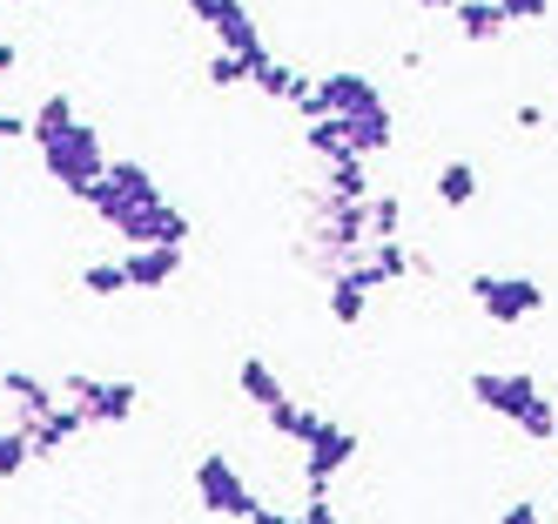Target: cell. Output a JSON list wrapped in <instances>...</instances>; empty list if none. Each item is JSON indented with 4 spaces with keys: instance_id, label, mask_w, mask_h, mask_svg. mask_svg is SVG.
Returning a JSON list of instances; mask_svg holds the SVG:
<instances>
[{
    "instance_id": "cell-37",
    "label": "cell",
    "mask_w": 558,
    "mask_h": 524,
    "mask_svg": "<svg viewBox=\"0 0 558 524\" xmlns=\"http://www.w3.org/2000/svg\"><path fill=\"white\" fill-rule=\"evenodd\" d=\"M551 129H558V114H551Z\"/></svg>"
},
{
    "instance_id": "cell-4",
    "label": "cell",
    "mask_w": 558,
    "mask_h": 524,
    "mask_svg": "<svg viewBox=\"0 0 558 524\" xmlns=\"http://www.w3.org/2000/svg\"><path fill=\"white\" fill-rule=\"evenodd\" d=\"M195 498H203L209 517H235V524H250V511L263 504L250 484H243V471H235L222 451H209L203 464H195Z\"/></svg>"
},
{
    "instance_id": "cell-6",
    "label": "cell",
    "mask_w": 558,
    "mask_h": 524,
    "mask_svg": "<svg viewBox=\"0 0 558 524\" xmlns=\"http://www.w3.org/2000/svg\"><path fill=\"white\" fill-rule=\"evenodd\" d=\"M471 397H477V411L518 424V417L532 411V397H538V377H525V370H477L471 377Z\"/></svg>"
},
{
    "instance_id": "cell-36",
    "label": "cell",
    "mask_w": 558,
    "mask_h": 524,
    "mask_svg": "<svg viewBox=\"0 0 558 524\" xmlns=\"http://www.w3.org/2000/svg\"><path fill=\"white\" fill-rule=\"evenodd\" d=\"M417 8H424V14H451V8H458V0H417Z\"/></svg>"
},
{
    "instance_id": "cell-13",
    "label": "cell",
    "mask_w": 558,
    "mask_h": 524,
    "mask_svg": "<svg viewBox=\"0 0 558 524\" xmlns=\"http://www.w3.org/2000/svg\"><path fill=\"white\" fill-rule=\"evenodd\" d=\"M0 397L14 403V424H27V430L61 403V390H48L41 377H27V370H8V377H0Z\"/></svg>"
},
{
    "instance_id": "cell-29",
    "label": "cell",
    "mask_w": 558,
    "mask_h": 524,
    "mask_svg": "<svg viewBox=\"0 0 558 524\" xmlns=\"http://www.w3.org/2000/svg\"><path fill=\"white\" fill-rule=\"evenodd\" d=\"M397 229H404V202H397V195H371V242L397 235Z\"/></svg>"
},
{
    "instance_id": "cell-20",
    "label": "cell",
    "mask_w": 558,
    "mask_h": 524,
    "mask_svg": "<svg viewBox=\"0 0 558 524\" xmlns=\"http://www.w3.org/2000/svg\"><path fill=\"white\" fill-rule=\"evenodd\" d=\"M430 188H437V202H445V209H471V202H477V169H471V161H445Z\"/></svg>"
},
{
    "instance_id": "cell-12",
    "label": "cell",
    "mask_w": 558,
    "mask_h": 524,
    "mask_svg": "<svg viewBox=\"0 0 558 524\" xmlns=\"http://www.w3.org/2000/svg\"><path fill=\"white\" fill-rule=\"evenodd\" d=\"M209 34L222 40L229 54H243V61H250V74H256V61L269 54V48H263V27H256V14L243 8V0H229V8H222V21H216Z\"/></svg>"
},
{
    "instance_id": "cell-2",
    "label": "cell",
    "mask_w": 558,
    "mask_h": 524,
    "mask_svg": "<svg viewBox=\"0 0 558 524\" xmlns=\"http://www.w3.org/2000/svg\"><path fill=\"white\" fill-rule=\"evenodd\" d=\"M471 303L485 322H498V330H518V322H532L545 309V282L538 276H498V269H477L471 276Z\"/></svg>"
},
{
    "instance_id": "cell-11",
    "label": "cell",
    "mask_w": 558,
    "mask_h": 524,
    "mask_svg": "<svg viewBox=\"0 0 558 524\" xmlns=\"http://www.w3.org/2000/svg\"><path fill=\"white\" fill-rule=\"evenodd\" d=\"M316 95H324V114H356V108L384 101V95H377V81H371L364 68H330L324 81H316Z\"/></svg>"
},
{
    "instance_id": "cell-34",
    "label": "cell",
    "mask_w": 558,
    "mask_h": 524,
    "mask_svg": "<svg viewBox=\"0 0 558 524\" xmlns=\"http://www.w3.org/2000/svg\"><path fill=\"white\" fill-rule=\"evenodd\" d=\"M250 524H303V511H276V504H256Z\"/></svg>"
},
{
    "instance_id": "cell-32",
    "label": "cell",
    "mask_w": 558,
    "mask_h": 524,
    "mask_svg": "<svg viewBox=\"0 0 558 524\" xmlns=\"http://www.w3.org/2000/svg\"><path fill=\"white\" fill-rule=\"evenodd\" d=\"M492 524H545V517H538V504H532V498H511Z\"/></svg>"
},
{
    "instance_id": "cell-21",
    "label": "cell",
    "mask_w": 558,
    "mask_h": 524,
    "mask_svg": "<svg viewBox=\"0 0 558 524\" xmlns=\"http://www.w3.org/2000/svg\"><path fill=\"white\" fill-rule=\"evenodd\" d=\"M303 148H310L316 161H343V155H356L337 114H324V121H303Z\"/></svg>"
},
{
    "instance_id": "cell-14",
    "label": "cell",
    "mask_w": 558,
    "mask_h": 524,
    "mask_svg": "<svg viewBox=\"0 0 558 524\" xmlns=\"http://www.w3.org/2000/svg\"><path fill=\"white\" fill-rule=\"evenodd\" d=\"M122 269H129V290H169V282L182 276V249L148 242V249H129L122 256Z\"/></svg>"
},
{
    "instance_id": "cell-23",
    "label": "cell",
    "mask_w": 558,
    "mask_h": 524,
    "mask_svg": "<svg viewBox=\"0 0 558 524\" xmlns=\"http://www.w3.org/2000/svg\"><path fill=\"white\" fill-rule=\"evenodd\" d=\"M324 188L330 195H343V202H364L371 195V175H364V155H343V161H324Z\"/></svg>"
},
{
    "instance_id": "cell-30",
    "label": "cell",
    "mask_w": 558,
    "mask_h": 524,
    "mask_svg": "<svg viewBox=\"0 0 558 524\" xmlns=\"http://www.w3.org/2000/svg\"><path fill=\"white\" fill-rule=\"evenodd\" d=\"M511 129H518V135H538V129H551V114H545L538 101H518V108H511Z\"/></svg>"
},
{
    "instance_id": "cell-8",
    "label": "cell",
    "mask_w": 558,
    "mask_h": 524,
    "mask_svg": "<svg viewBox=\"0 0 558 524\" xmlns=\"http://www.w3.org/2000/svg\"><path fill=\"white\" fill-rule=\"evenodd\" d=\"M356 458V430H343V424H324L310 443H303V477H310V491H330L337 484V471Z\"/></svg>"
},
{
    "instance_id": "cell-35",
    "label": "cell",
    "mask_w": 558,
    "mask_h": 524,
    "mask_svg": "<svg viewBox=\"0 0 558 524\" xmlns=\"http://www.w3.org/2000/svg\"><path fill=\"white\" fill-rule=\"evenodd\" d=\"M21 68V48H14V40H0V74H14Z\"/></svg>"
},
{
    "instance_id": "cell-22",
    "label": "cell",
    "mask_w": 558,
    "mask_h": 524,
    "mask_svg": "<svg viewBox=\"0 0 558 524\" xmlns=\"http://www.w3.org/2000/svg\"><path fill=\"white\" fill-rule=\"evenodd\" d=\"M263 417H269V430H276V437H290V443H310L316 430H324V417L303 411V403H290V397H283V403H269Z\"/></svg>"
},
{
    "instance_id": "cell-28",
    "label": "cell",
    "mask_w": 558,
    "mask_h": 524,
    "mask_svg": "<svg viewBox=\"0 0 558 524\" xmlns=\"http://www.w3.org/2000/svg\"><path fill=\"white\" fill-rule=\"evenodd\" d=\"M243 81H250V61L229 54V48H216V61H209V88H243Z\"/></svg>"
},
{
    "instance_id": "cell-33",
    "label": "cell",
    "mask_w": 558,
    "mask_h": 524,
    "mask_svg": "<svg viewBox=\"0 0 558 524\" xmlns=\"http://www.w3.org/2000/svg\"><path fill=\"white\" fill-rule=\"evenodd\" d=\"M27 129H34V121L21 108H0V142H27Z\"/></svg>"
},
{
    "instance_id": "cell-31",
    "label": "cell",
    "mask_w": 558,
    "mask_h": 524,
    "mask_svg": "<svg viewBox=\"0 0 558 524\" xmlns=\"http://www.w3.org/2000/svg\"><path fill=\"white\" fill-rule=\"evenodd\" d=\"M498 8H505V21H545L551 0H498Z\"/></svg>"
},
{
    "instance_id": "cell-5",
    "label": "cell",
    "mask_w": 558,
    "mask_h": 524,
    "mask_svg": "<svg viewBox=\"0 0 558 524\" xmlns=\"http://www.w3.org/2000/svg\"><path fill=\"white\" fill-rule=\"evenodd\" d=\"M61 397H68V403H82L88 424H129V417H135V403H142L135 383H122V377H82V370L61 383Z\"/></svg>"
},
{
    "instance_id": "cell-25",
    "label": "cell",
    "mask_w": 558,
    "mask_h": 524,
    "mask_svg": "<svg viewBox=\"0 0 558 524\" xmlns=\"http://www.w3.org/2000/svg\"><path fill=\"white\" fill-rule=\"evenodd\" d=\"M411 263H417V256H411L397 235H377V242H371V269H377V282H404Z\"/></svg>"
},
{
    "instance_id": "cell-7",
    "label": "cell",
    "mask_w": 558,
    "mask_h": 524,
    "mask_svg": "<svg viewBox=\"0 0 558 524\" xmlns=\"http://www.w3.org/2000/svg\"><path fill=\"white\" fill-rule=\"evenodd\" d=\"M371 290H384L377 282V269H371V256H350L337 276H330V322L337 330H356V322H364V309H371Z\"/></svg>"
},
{
    "instance_id": "cell-17",
    "label": "cell",
    "mask_w": 558,
    "mask_h": 524,
    "mask_svg": "<svg viewBox=\"0 0 558 524\" xmlns=\"http://www.w3.org/2000/svg\"><path fill=\"white\" fill-rule=\"evenodd\" d=\"M235 390H243L256 411H269V403H283V397H290V390H283V377H276L263 356H243V363H235Z\"/></svg>"
},
{
    "instance_id": "cell-1",
    "label": "cell",
    "mask_w": 558,
    "mask_h": 524,
    "mask_svg": "<svg viewBox=\"0 0 558 524\" xmlns=\"http://www.w3.org/2000/svg\"><path fill=\"white\" fill-rule=\"evenodd\" d=\"M41 169L54 175V188H68V195L88 202V188H95L101 169H108L101 129H95V121H74V129H61L54 142H41Z\"/></svg>"
},
{
    "instance_id": "cell-26",
    "label": "cell",
    "mask_w": 558,
    "mask_h": 524,
    "mask_svg": "<svg viewBox=\"0 0 558 524\" xmlns=\"http://www.w3.org/2000/svg\"><path fill=\"white\" fill-rule=\"evenodd\" d=\"M82 290H88V296H122V290H129V269H122V263H88V269H82Z\"/></svg>"
},
{
    "instance_id": "cell-24",
    "label": "cell",
    "mask_w": 558,
    "mask_h": 524,
    "mask_svg": "<svg viewBox=\"0 0 558 524\" xmlns=\"http://www.w3.org/2000/svg\"><path fill=\"white\" fill-rule=\"evenodd\" d=\"M27 464H34V430L27 424H8V430H0V484L21 477Z\"/></svg>"
},
{
    "instance_id": "cell-15",
    "label": "cell",
    "mask_w": 558,
    "mask_h": 524,
    "mask_svg": "<svg viewBox=\"0 0 558 524\" xmlns=\"http://www.w3.org/2000/svg\"><path fill=\"white\" fill-rule=\"evenodd\" d=\"M82 430H88V411H82V403H68V397H61L54 411H48L41 424H34V458H61V451H68V443L82 437Z\"/></svg>"
},
{
    "instance_id": "cell-18",
    "label": "cell",
    "mask_w": 558,
    "mask_h": 524,
    "mask_svg": "<svg viewBox=\"0 0 558 524\" xmlns=\"http://www.w3.org/2000/svg\"><path fill=\"white\" fill-rule=\"evenodd\" d=\"M250 88H263L269 101H296V95L310 88V81H303V74L290 68V61H276V54H263V61H256V74H250Z\"/></svg>"
},
{
    "instance_id": "cell-27",
    "label": "cell",
    "mask_w": 558,
    "mask_h": 524,
    "mask_svg": "<svg viewBox=\"0 0 558 524\" xmlns=\"http://www.w3.org/2000/svg\"><path fill=\"white\" fill-rule=\"evenodd\" d=\"M518 430H525L532 443H551V430H558V403H551V397L538 390V397H532V411L518 417Z\"/></svg>"
},
{
    "instance_id": "cell-38",
    "label": "cell",
    "mask_w": 558,
    "mask_h": 524,
    "mask_svg": "<svg viewBox=\"0 0 558 524\" xmlns=\"http://www.w3.org/2000/svg\"><path fill=\"white\" fill-rule=\"evenodd\" d=\"M551 443H558V430H551Z\"/></svg>"
},
{
    "instance_id": "cell-9",
    "label": "cell",
    "mask_w": 558,
    "mask_h": 524,
    "mask_svg": "<svg viewBox=\"0 0 558 524\" xmlns=\"http://www.w3.org/2000/svg\"><path fill=\"white\" fill-rule=\"evenodd\" d=\"M114 235H122L129 249H148V242H162V249H182V242H189V216L175 209V202H148V209H135Z\"/></svg>"
},
{
    "instance_id": "cell-3",
    "label": "cell",
    "mask_w": 558,
    "mask_h": 524,
    "mask_svg": "<svg viewBox=\"0 0 558 524\" xmlns=\"http://www.w3.org/2000/svg\"><path fill=\"white\" fill-rule=\"evenodd\" d=\"M148 202H162V182H155L142 161H108L101 182L88 188V209H95L108 229H122L135 209H148Z\"/></svg>"
},
{
    "instance_id": "cell-10",
    "label": "cell",
    "mask_w": 558,
    "mask_h": 524,
    "mask_svg": "<svg viewBox=\"0 0 558 524\" xmlns=\"http://www.w3.org/2000/svg\"><path fill=\"white\" fill-rule=\"evenodd\" d=\"M343 121V135H350V148L356 155H390L397 148V114H390V101H371V108H356V114H337Z\"/></svg>"
},
{
    "instance_id": "cell-19",
    "label": "cell",
    "mask_w": 558,
    "mask_h": 524,
    "mask_svg": "<svg viewBox=\"0 0 558 524\" xmlns=\"http://www.w3.org/2000/svg\"><path fill=\"white\" fill-rule=\"evenodd\" d=\"M27 121H34V129H27V142H34V148H41V142H54L61 129H74V121H82V114H74V95H48V101H41V108H34Z\"/></svg>"
},
{
    "instance_id": "cell-16",
    "label": "cell",
    "mask_w": 558,
    "mask_h": 524,
    "mask_svg": "<svg viewBox=\"0 0 558 524\" xmlns=\"http://www.w3.org/2000/svg\"><path fill=\"white\" fill-rule=\"evenodd\" d=\"M451 27L471 40V48H492V40H505V8H498V0H458V8H451Z\"/></svg>"
}]
</instances>
